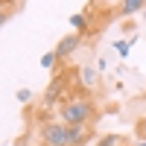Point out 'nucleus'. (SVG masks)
Here are the masks:
<instances>
[{
	"instance_id": "17",
	"label": "nucleus",
	"mask_w": 146,
	"mask_h": 146,
	"mask_svg": "<svg viewBox=\"0 0 146 146\" xmlns=\"http://www.w3.org/2000/svg\"><path fill=\"white\" fill-rule=\"evenodd\" d=\"M123 146H129V143H123Z\"/></svg>"
},
{
	"instance_id": "11",
	"label": "nucleus",
	"mask_w": 146,
	"mask_h": 146,
	"mask_svg": "<svg viewBox=\"0 0 146 146\" xmlns=\"http://www.w3.org/2000/svg\"><path fill=\"white\" fill-rule=\"evenodd\" d=\"M135 135H137V140H146V117H140V120H137Z\"/></svg>"
},
{
	"instance_id": "15",
	"label": "nucleus",
	"mask_w": 146,
	"mask_h": 146,
	"mask_svg": "<svg viewBox=\"0 0 146 146\" xmlns=\"http://www.w3.org/2000/svg\"><path fill=\"white\" fill-rule=\"evenodd\" d=\"M135 146H146V140H137V143H135Z\"/></svg>"
},
{
	"instance_id": "3",
	"label": "nucleus",
	"mask_w": 146,
	"mask_h": 146,
	"mask_svg": "<svg viewBox=\"0 0 146 146\" xmlns=\"http://www.w3.org/2000/svg\"><path fill=\"white\" fill-rule=\"evenodd\" d=\"M64 88H67V76L62 73V76H56V79H53V85L44 91V108H53V105H58V102H62Z\"/></svg>"
},
{
	"instance_id": "14",
	"label": "nucleus",
	"mask_w": 146,
	"mask_h": 146,
	"mask_svg": "<svg viewBox=\"0 0 146 146\" xmlns=\"http://www.w3.org/2000/svg\"><path fill=\"white\" fill-rule=\"evenodd\" d=\"M3 12H18V9H9V6H6V0H0V15H3Z\"/></svg>"
},
{
	"instance_id": "1",
	"label": "nucleus",
	"mask_w": 146,
	"mask_h": 146,
	"mask_svg": "<svg viewBox=\"0 0 146 146\" xmlns=\"http://www.w3.org/2000/svg\"><path fill=\"white\" fill-rule=\"evenodd\" d=\"M38 140H41V146H85L91 140V131H88V126H70V123H62V120H47V123H41Z\"/></svg>"
},
{
	"instance_id": "12",
	"label": "nucleus",
	"mask_w": 146,
	"mask_h": 146,
	"mask_svg": "<svg viewBox=\"0 0 146 146\" xmlns=\"http://www.w3.org/2000/svg\"><path fill=\"white\" fill-rule=\"evenodd\" d=\"M15 100H18V102H29V100H32L29 88H18V91H15Z\"/></svg>"
},
{
	"instance_id": "10",
	"label": "nucleus",
	"mask_w": 146,
	"mask_h": 146,
	"mask_svg": "<svg viewBox=\"0 0 146 146\" xmlns=\"http://www.w3.org/2000/svg\"><path fill=\"white\" fill-rule=\"evenodd\" d=\"M114 50L120 53V58H129V50H131V47H129V41H120V38H117V41H114Z\"/></svg>"
},
{
	"instance_id": "6",
	"label": "nucleus",
	"mask_w": 146,
	"mask_h": 146,
	"mask_svg": "<svg viewBox=\"0 0 146 146\" xmlns=\"http://www.w3.org/2000/svg\"><path fill=\"white\" fill-rule=\"evenodd\" d=\"M70 27L76 29V35H88V15H85V12L70 15Z\"/></svg>"
},
{
	"instance_id": "13",
	"label": "nucleus",
	"mask_w": 146,
	"mask_h": 146,
	"mask_svg": "<svg viewBox=\"0 0 146 146\" xmlns=\"http://www.w3.org/2000/svg\"><path fill=\"white\" fill-rule=\"evenodd\" d=\"M12 15H15V12H3V15H0V29L9 23V18H12Z\"/></svg>"
},
{
	"instance_id": "2",
	"label": "nucleus",
	"mask_w": 146,
	"mask_h": 146,
	"mask_svg": "<svg viewBox=\"0 0 146 146\" xmlns=\"http://www.w3.org/2000/svg\"><path fill=\"white\" fill-rule=\"evenodd\" d=\"M58 117H62V123H70V126H88L96 117V105L88 96L73 94V96H64L58 102Z\"/></svg>"
},
{
	"instance_id": "7",
	"label": "nucleus",
	"mask_w": 146,
	"mask_h": 146,
	"mask_svg": "<svg viewBox=\"0 0 146 146\" xmlns=\"http://www.w3.org/2000/svg\"><path fill=\"white\" fill-rule=\"evenodd\" d=\"M79 76H82V88H88V91L96 88V67H91V64H88V67H82V70H79Z\"/></svg>"
},
{
	"instance_id": "16",
	"label": "nucleus",
	"mask_w": 146,
	"mask_h": 146,
	"mask_svg": "<svg viewBox=\"0 0 146 146\" xmlns=\"http://www.w3.org/2000/svg\"><path fill=\"white\" fill-rule=\"evenodd\" d=\"M140 15H143V21H146V9H143V12H140Z\"/></svg>"
},
{
	"instance_id": "9",
	"label": "nucleus",
	"mask_w": 146,
	"mask_h": 146,
	"mask_svg": "<svg viewBox=\"0 0 146 146\" xmlns=\"http://www.w3.org/2000/svg\"><path fill=\"white\" fill-rule=\"evenodd\" d=\"M56 64H58L56 50H50V53H44V56H41V67H47V70H50V67H56Z\"/></svg>"
},
{
	"instance_id": "4",
	"label": "nucleus",
	"mask_w": 146,
	"mask_h": 146,
	"mask_svg": "<svg viewBox=\"0 0 146 146\" xmlns=\"http://www.w3.org/2000/svg\"><path fill=\"white\" fill-rule=\"evenodd\" d=\"M79 44H82V35H76V32L64 35V38H62V41L56 44V56H58V62H64V58H70L73 53L79 50Z\"/></svg>"
},
{
	"instance_id": "8",
	"label": "nucleus",
	"mask_w": 146,
	"mask_h": 146,
	"mask_svg": "<svg viewBox=\"0 0 146 146\" xmlns=\"http://www.w3.org/2000/svg\"><path fill=\"white\" fill-rule=\"evenodd\" d=\"M123 143H129L123 135H102L96 140V146H123Z\"/></svg>"
},
{
	"instance_id": "5",
	"label": "nucleus",
	"mask_w": 146,
	"mask_h": 146,
	"mask_svg": "<svg viewBox=\"0 0 146 146\" xmlns=\"http://www.w3.org/2000/svg\"><path fill=\"white\" fill-rule=\"evenodd\" d=\"M143 9H146V0H117L114 15L117 18H131V15H137Z\"/></svg>"
}]
</instances>
